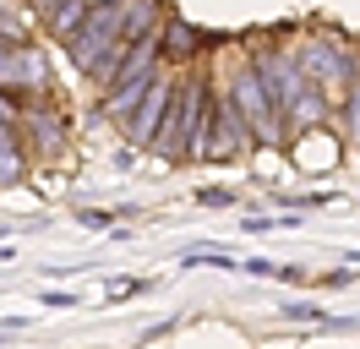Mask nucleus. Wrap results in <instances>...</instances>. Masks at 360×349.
<instances>
[{
    "instance_id": "obj_4",
    "label": "nucleus",
    "mask_w": 360,
    "mask_h": 349,
    "mask_svg": "<svg viewBox=\"0 0 360 349\" xmlns=\"http://www.w3.org/2000/svg\"><path fill=\"white\" fill-rule=\"evenodd\" d=\"M349 71H355V65L344 61V49H333V44H311V49H306V77H311L316 87H344Z\"/></svg>"
},
{
    "instance_id": "obj_5",
    "label": "nucleus",
    "mask_w": 360,
    "mask_h": 349,
    "mask_svg": "<svg viewBox=\"0 0 360 349\" xmlns=\"http://www.w3.org/2000/svg\"><path fill=\"white\" fill-rule=\"evenodd\" d=\"M22 126L33 131V137H39L49 153L60 148V120H55V115H44V109H27V115H22Z\"/></svg>"
},
{
    "instance_id": "obj_11",
    "label": "nucleus",
    "mask_w": 360,
    "mask_h": 349,
    "mask_svg": "<svg viewBox=\"0 0 360 349\" xmlns=\"http://www.w3.org/2000/svg\"><path fill=\"white\" fill-rule=\"evenodd\" d=\"M349 126L360 131V82H355V99H349Z\"/></svg>"
},
{
    "instance_id": "obj_6",
    "label": "nucleus",
    "mask_w": 360,
    "mask_h": 349,
    "mask_svg": "<svg viewBox=\"0 0 360 349\" xmlns=\"http://www.w3.org/2000/svg\"><path fill=\"white\" fill-rule=\"evenodd\" d=\"M164 49L169 55H197V27L191 22H169L164 27Z\"/></svg>"
},
{
    "instance_id": "obj_12",
    "label": "nucleus",
    "mask_w": 360,
    "mask_h": 349,
    "mask_svg": "<svg viewBox=\"0 0 360 349\" xmlns=\"http://www.w3.org/2000/svg\"><path fill=\"white\" fill-rule=\"evenodd\" d=\"M104 6H120V0H88V11H104Z\"/></svg>"
},
{
    "instance_id": "obj_3",
    "label": "nucleus",
    "mask_w": 360,
    "mask_h": 349,
    "mask_svg": "<svg viewBox=\"0 0 360 349\" xmlns=\"http://www.w3.org/2000/svg\"><path fill=\"white\" fill-rule=\"evenodd\" d=\"M175 87H180V82L164 71V65H158L153 82H148V99H142V104H136V115L126 120V137H131V142H148V148H153L158 126H164V115H169V104H175Z\"/></svg>"
},
{
    "instance_id": "obj_2",
    "label": "nucleus",
    "mask_w": 360,
    "mask_h": 349,
    "mask_svg": "<svg viewBox=\"0 0 360 349\" xmlns=\"http://www.w3.org/2000/svg\"><path fill=\"white\" fill-rule=\"evenodd\" d=\"M240 115H246L251 137H278V99H273V82L262 77V65H246L235 77V93H229Z\"/></svg>"
},
{
    "instance_id": "obj_9",
    "label": "nucleus",
    "mask_w": 360,
    "mask_h": 349,
    "mask_svg": "<svg viewBox=\"0 0 360 349\" xmlns=\"http://www.w3.org/2000/svg\"><path fill=\"white\" fill-rule=\"evenodd\" d=\"M110 218L115 213H104V208H88V213H82V229H110Z\"/></svg>"
},
{
    "instance_id": "obj_7",
    "label": "nucleus",
    "mask_w": 360,
    "mask_h": 349,
    "mask_svg": "<svg viewBox=\"0 0 360 349\" xmlns=\"http://www.w3.org/2000/svg\"><path fill=\"white\" fill-rule=\"evenodd\" d=\"M22 180V148H0V186Z\"/></svg>"
},
{
    "instance_id": "obj_8",
    "label": "nucleus",
    "mask_w": 360,
    "mask_h": 349,
    "mask_svg": "<svg viewBox=\"0 0 360 349\" xmlns=\"http://www.w3.org/2000/svg\"><path fill=\"white\" fill-rule=\"evenodd\" d=\"M0 44H27V33H22L11 17H6V11H0Z\"/></svg>"
},
{
    "instance_id": "obj_1",
    "label": "nucleus",
    "mask_w": 360,
    "mask_h": 349,
    "mask_svg": "<svg viewBox=\"0 0 360 349\" xmlns=\"http://www.w3.org/2000/svg\"><path fill=\"white\" fill-rule=\"evenodd\" d=\"M202 115H207V82L202 77H186V82L175 87V104H169V115H164V126H158L153 148L158 158H191V148H197V131H202Z\"/></svg>"
},
{
    "instance_id": "obj_10",
    "label": "nucleus",
    "mask_w": 360,
    "mask_h": 349,
    "mask_svg": "<svg viewBox=\"0 0 360 349\" xmlns=\"http://www.w3.org/2000/svg\"><path fill=\"white\" fill-rule=\"evenodd\" d=\"M44 305H55V311H66V305H77V295H66V289H55V295H44Z\"/></svg>"
}]
</instances>
